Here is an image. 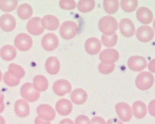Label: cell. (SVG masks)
I'll use <instances>...</instances> for the list:
<instances>
[{
	"label": "cell",
	"instance_id": "6da1fadb",
	"mask_svg": "<svg viewBox=\"0 0 155 124\" xmlns=\"http://www.w3.org/2000/svg\"><path fill=\"white\" fill-rule=\"evenodd\" d=\"M99 28L104 35L110 36L117 29L118 24L117 20L110 16L103 17L99 21Z\"/></svg>",
	"mask_w": 155,
	"mask_h": 124
},
{
	"label": "cell",
	"instance_id": "7a4b0ae2",
	"mask_svg": "<svg viewBox=\"0 0 155 124\" xmlns=\"http://www.w3.org/2000/svg\"><path fill=\"white\" fill-rule=\"evenodd\" d=\"M154 77L150 72L144 71L139 74L136 79V85L140 90L149 89L153 86Z\"/></svg>",
	"mask_w": 155,
	"mask_h": 124
},
{
	"label": "cell",
	"instance_id": "3957f363",
	"mask_svg": "<svg viewBox=\"0 0 155 124\" xmlns=\"http://www.w3.org/2000/svg\"><path fill=\"white\" fill-rule=\"evenodd\" d=\"M78 26L74 21H67L62 23L60 28V35L63 38L70 40L73 38L78 31Z\"/></svg>",
	"mask_w": 155,
	"mask_h": 124
},
{
	"label": "cell",
	"instance_id": "277c9868",
	"mask_svg": "<svg viewBox=\"0 0 155 124\" xmlns=\"http://www.w3.org/2000/svg\"><path fill=\"white\" fill-rule=\"evenodd\" d=\"M21 93L22 97L29 102H34L38 100L40 95L31 83H25L22 86Z\"/></svg>",
	"mask_w": 155,
	"mask_h": 124
},
{
	"label": "cell",
	"instance_id": "5b68a950",
	"mask_svg": "<svg viewBox=\"0 0 155 124\" xmlns=\"http://www.w3.org/2000/svg\"><path fill=\"white\" fill-rule=\"evenodd\" d=\"M15 45L19 50L27 51L32 47V38L28 34L21 33L16 37L15 40Z\"/></svg>",
	"mask_w": 155,
	"mask_h": 124
},
{
	"label": "cell",
	"instance_id": "8992f818",
	"mask_svg": "<svg viewBox=\"0 0 155 124\" xmlns=\"http://www.w3.org/2000/svg\"><path fill=\"white\" fill-rule=\"evenodd\" d=\"M147 63L145 58L140 56L130 57L128 60V66L131 70L140 71L146 68Z\"/></svg>",
	"mask_w": 155,
	"mask_h": 124
},
{
	"label": "cell",
	"instance_id": "52a82bcc",
	"mask_svg": "<svg viewBox=\"0 0 155 124\" xmlns=\"http://www.w3.org/2000/svg\"><path fill=\"white\" fill-rule=\"evenodd\" d=\"M116 109L120 119L127 122L131 119L132 112L129 105L124 102H120L116 105Z\"/></svg>",
	"mask_w": 155,
	"mask_h": 124
},
{
	"label": "cell",
	"instance_id": "ba28073f",
	"mask_svg": "<svg viewBox=\"0 0 155 124\" xmlns=\"http://www.w3.org/2000/svg\"><path fill=\"white\" fill-rule=\"evenodd\" d=\"M41 44L44 49L52 51L56 49L58 46V38L53 33H48L42 38Z\"/></svg>",
	"mask_w": 155,
	"mask_h": 124
},
{
	"label": "cell",
	"instance_id": "9c48e42d",
	"mask_svg": "<svg viewBox=\"0 0 155 124\" xmlns=\"http://www.w3.org/2000/svg\"><path fill=\"white\" fill-rule=\"evenodd\" d=\"M37 111L39 116L46 121L53 120L56 116V112L54 109L47 104L40 105L37 108Z\"/></svg>",
	"mask_w": 155,
	"mask_h": 124
},
{
	"label": "cell",
	"instance_id": "30bf717a",
	"mask_svg": "<svg viewBox=\"0 0 155 124\" xmlns=\"http://www.w3.org/2000/svg\"><path fill=\"white\" fill-rule=\"evenodd\" d=\"M136 36L141 42H149L154 38V31L150 26H141L137 30Z\"/></svg>",
	"mask_w": 155,
	"mask_h": 124
},
{
	"label": "cell",
	"instance_id": "8fae6325",
	"mask_svg": "<svg viewBox=\"0 0 155 124\" xmlns=\"http://www.w3.org/2000/svg\"><path fill=\"white\" fill-rule=\"evenodd\" d=\"M72 89L71 83L66 80L61 79L56 81L53 86L54 93L59 96H63L70 93Z\"/></svg>",
	"mask_w": 155,
	"mask_h": 124
},
{
	"label": "cell",
	"instance_id": "7c38bea8",
	"mask_svg": "<svg viewBox=\"0 0 155 124\" xmlns=\"http://www.w3.org/2000/svg\"><path fill=\"white\" fill-rule=\"evenodd\" d=\"M27 29L30 34L33 35H39L42 34L44 28L41 23V19L38 17L32 18L27 24Z\"/></svg>",
	"mask_w": 155,
	"mask_h": 124
},
{
	"label": "cell",
	"instance_id": "4fadbf2b",
	"mask_svg": "<svg viewBox=\"0 0 155 124\" xmlns=\"http://www.w3.org/2000/svg\"><path fill=\"white\" fill-rule=\"evenodd\" d=\"M15 18L10 14H5L0 18V27L4 31L9 32L16 28Z\"/></svg>",
	"mask_w": 155,
	"mask_h": 124
},
{
	"label": "cell",
	"instance_id": "5bb4252c",
	"mask_svg": "<svg viewBox=\"0 0 155 124\" xmlns=\"http://www.w3.org/2000/svg\"><path fill=\"white\" fill-rule=\"evenodd\" d=\"M120 30L123 36L130 38L133 36L135 32V28L133 22L128 18H124L120 22Z\"/></svg>",
	"mask_w": 155,
	"mask_h": 124
},
{
	"label": "cell",
	"instance_id": "9a60e30c",
	"mask_svg": "<svg viewBox=\"0 0 155 124\" xmlns=\"http://www.w3.org/2000/svg\"><path fill=\"white\" fill-rule=\"evenodd\" d=\"M85 47L86 51L88 54L96 55L98 53L101 49V42L97 38H91L86 41Z\"/></svg>",
	"mask_w": 155,
	"mask_h": 124
},
{
	"label": "cell",
	"instance_id": "2e32d148",
	"mask_svg": "<svg viewBox=\"0 0 155 124\" xmlns=\"http://www.w3.org/2000/svg\"><path fill=\"white\" fill-rule=\"evenodd\" d=\"M100 59L105 62L113 63L117 61L119 58V54L117 51L114 49L104 50L101 52Z\"/></svg>",
	"mask_w": 155,
	"mask_h": 124
},
{
	"label": "cell",
	"instance_id": "e0dca14e",
	"mask_svg": "<svg viewBox=\"0 0 155 124\" xmlns=\"http://www.w3.org/2000/svg\"><path fill=\"white\" fill-rule=\"evenodd\" d=\"M137 19L142 24H149L152 22L153 15L151 11L146 7H141L137 11Z\"/></svg>",
	"mask_w": 155,
	"mask_h": 124
},
{
	"label": "cell",
	"instance_id": "ac0fdd59",
	"mask_svg": "<svg viewBox=\"0 0 155 124\" xmlns=\"http://www.w3.org/2000/svg\"><path fill=\"white\" fill-rule=\"evenodd\" d=\"M71 102L66 99H61L56 104V108L58 113L62 116H66L70 114L72 110Z\"/></svg>",
	"mask_w": 155,
	"mask_h": 124
},
{
	"label": "cell",
	"instance_id": "d6986e66",
	"mask_svg": "<svg viewBox=\"0 0 155 124\" xmlns=\"http://www.w3.org/2000/svg\"><path fill=\"white\" fill-rule=\"evenodd\" d=\"M16 114L21 117H26L30 113V107L28 102L23 100H17L14 106Z\"/></svg>",
	"mask_w": 155,
	"mask_h": 124
},
{
	"label": "cell",
	"instance_id": "ffe728a7",
	"mask_svg": "<svg viewBox=\"0 0 155 124\" xmlns=\"http://www.w3.org/2000/svg\"><path fill=\"white\" fill-rule=\"evenodd\" d=\"M43 28L50 31L57 30L59 27V21L58 18L53 15H47L41 20Z\"/></svg>",
	"mask_w": 155,
	"mask_h": 124
},
{
	"label": "cell",
	"instance_id": "44dd1931",
	"mask_svg": "<svg viewBox=\"0 0 155 124\" xmlns=\"http://www.w3.org/2000/svg\"><path fill=\"white\" fill-rule=\"evenodd\" d=\"M71 97L73 103L77 105H81L87 101L88 95L84 90L78 88L72 91Z\"/></svg>",
	"mask_w": 155,
	"mask_h": 124
},
{
	"label": "cell",
	"instance_id": "7402d4cb",
	"mask_svg": "<svg viewBox=\"0 0 155 124\" xmlns=\"http://www.w3.org/2000/svg\"><path fill=\"white\" fill-rule=\"evenodd\" d=\"M0 56L4 60L11 61L16 57L17 51L13 46L6 45L0 51Z\"/></svg>",
	"mask_w": 155,
	"mask_h": 124
},
{
	"label": "cell",
	"instance_id": "603a6c76",
	"mask_svg": "<svg viewBox=\"0 0 155 124\" xmlns=\"http://www.w3.org/2000/svg\"><path fill=\"white\" fill-rule=\"evenodd\" d=\"M60 63L56 57H50L47 60L46 63V70L51 75L58 74L60 70Z\"/></svg>",
	"mask_w": 155,
	"mask_h": 124
},
{
	"label": "cell",
	"instance_id": "cb8c5ba5",
	"mask_svg": "<svg viewBox=\"0 0 155 124\" xmlns=\"http://www.w3.org/2000/svg\"><path fill=\"white\" fill-rule=\"evenodd\" d=\"M133 114L138 119H142L146 116L147 114V106L141 101H137L132 106Z\"/></svg>",
	"mask_w": 155,
	"mask_h": 124
},
{
	"label": "cell",
	"instance_id": "d4e9b609",
	"mask_svg": "<svg viewBox=\"0 0 155 124\" xmlns=\"http://www.w3.org/2000/svg\"><path fill=\"white\" fill-rule=\"evenodd\" d=\"M33 86L37 91H45L48 87V81L44 76L38 75L33 80Z\"/></svg>",
	"mask_w": 155,
	"mask_h": 124
},
{
	"label": "cell",
	"instance_id": "484cf974",
	"mask_svg": "<svg viewBox=\"0 0 155 124\" xmlns=\"http://www.w3.org/2000/svg\"><path fill=\"white\" fill-rule=\"evenodd\" d=\"M33 13L32 8L29 4H23L20 5L18 9L19 17L23 20H28L31 17Z\"/></svg>",
	"mask_w": 155,
	"mask_h": 124
},
{
	"label": "cell",
	"instance_id": "4316f807",
	"mask_svg": "<svg viewBox=\"0 0 155 124\" xmlns=\"http://www.w3.org/2000/svg\"><path fill=\"white\" fill-rule=\"evenodd\" d=\"M96 3L93 0H82L78 3V8L80 11L87 13L92 11L95 8Z\"/></svg>",
	"mask_w": 155,
	"mask_h": 124
},
{
	"label": "cell",
	"instance_id": "83f0119b",
	"mask_svg": "<svg viewBox=\"0 0 155 124\" xmlns=\"http://www.w3.org/2000/svg\"><path fill=\"white\" fill-rule=\"evenodd\" d=\"M105 11L110 14L116 13L118 10L119 2L117 0H105L103 3Z\"/></svg>",
	"mask_w": 155,
	"mask_h": 124
},
{
	"label": "cell",
	"instance_id": "f1b7e54d",
	"mask_svg": "<svg viewBox=\"0 0 155 124\" xmlns=\"http://www.w3.org/2000/svg\"><path fill=\"white\" fill-rule=\"evenodd\" d=\"M8 70V72L11 75L18 79L20 80L25 76V71L23 68L17 64L14 63L10 64Z\"/></svg>",
	"mask_w": 155,
	"mask_h": 124
},
{
	"label": "cell",
	"instance_id": "f546056e",
	"mask_svg": "<svg viewBox=\"0 0 155 124\" xmlns=\"http://www.w3.org/2000/svg\"><path fill=\"white\" fill-rule=\"evenodd\" d=\"M17 1H0V9L5 12H11L16 9Z\"/></svg>",
	"mask_w": 155,
	"mask_h": 124
},
{
	"label": "cell",
	"instance_id": "4dcf8cb0",
	"mask_svg": "<svg viewBox=\"0 0 155 124\" xmlns=\"http://www.w3.org/2000/svg\"><path fill=\"white\" fill-rule=\"evenodd\" d=\"M122 9L127 12H131L137 9L138 6V1L137 0H122L120 2Z\"/></svg>",
	"mask_w": 155,
	"mask_h": 124
},
{
	"label": "cell",
	"instance_id": "1f68e13d",
	"mask_svg": "<svg viewBox=\"0 0 155 124\" xmlns=\"http://www.w3.org/2000/svg\"><path fill=\"white\" fill-rule=\"evenodd\" d=\"M118 37L116 33L110 36L103 35L101 38L102 43L104 46L107 47H114L117 42Z\"/></svg>",
	"mask_w": 155,
	"mask_h": 124
},
{
	"label": "cell",
	"instance_id": "d6a6232c",
	"mask_svg": "<svg viewBox=\"0 0 155 124\" xmlns=\"http://www.w3.org/2000/svg\"><path fill=\"white\" fill-rule=\"evenodd\" d=\"M115 68L114 63L102 62L99 65L98 69L102 74H109L114 70Z\"/></svg>",
	"mask_w": 155,
	"mask_h": 124
},
{
	"label": "cell",
	"instance_id": "836d02e7",
	"mask_svg": "<svg viewBox=\"0 0 155 124\" xmlns=\"http://www.w3.org/2000/svg\"><path fill=\"white\" fill-rule=\"evenodd\" d=\"M4 81L8 86H18L20 82V80L14 77L10 74L8 71L4 74Z\"/></svg>",
	"mask_w": 155,
	"mask_h": 124
},
{
	"label": "cell",
	"instance_id": "e575fe53",
	"mask_svg": "<svg viewBox=\"0 0 155 124\" xmlns=\"http://www.w3.org/2000/svg\"><path fill=\"white\" fill-rule=\"evenodd\" d=\"M60 7L65 10H72L76 7V3L74 1L61 0L59 2Z\"/></svg>",
	"mask_w": 155,
	"mask_h": 124
},
{
	"label": "cell",
	"instance_id": "d590c367",
	"mask_svg": "<svg viewBox=\"0 0 155 124\" xmlns=\"http://www.w3.org/2000/svg\"><path fill=\"white\" fill-rule=\"evenodd\" d=\"M75 124H91V122L87 116L80 115L76 118Z\"/></svg>",
	"mask_w": 155,
	"mask_h": 124
},
{
	"label": "cell",
	"instance_id": "8d00e7d4",
	"mask_svg": "<svg viewBox=\"0 0 155 124\" xmlns=\"http://www.w3.org/2000/svg\"><path fill=\"white\" fill-rule=\"evenodd\" d=\"M92 124H106L104 119L99 116H96L93 117L91 120Z\"/></svg>",
	"mask_w": 155,
	"mask_h": 124
},
{
	"label": "cell",
	"instance_id": "74e56055",
	"mask_svg": "<svg viewBox=\"0 0 155 124\" xmlns=\"http://www.w3.org/2000/svg\"><path fill=\"white\" fill-rule=\"evenodd\" d=\"M35 124H51L50 121H46L44 119H42L39 116L36 117L35 120Z\"/></svg>",
	"mask_w": 155,
	"mask_h": 124
},
{
	"label": "cell",
	"instance_id": "f35d334b",
	"mask_svg": "<svg viewBox=\"0 0 155 124\" xmlns=\"http://www.w3.org/2000/svg\"><path fill=\"white\" fill-rule=\"evenodd\" d=\"M107 124H123L121 121L117 119H110L107 121Z\"/></svg>",
	"mask_w": 155,
	"mask_h": 124
},
{
	"label": "cell",
	"instance_id": "ab89813d",
	"mask_svg": "<svg viewBox=\"0 0 155 124\" xmlns=\"http://www.w3.org/2000/svg\"><path fill=\"white\" fill-rule=\"evenodd\" d=\"M154 101H155L154 100L151 101L149 106V110L150 113L153 116H154Z\"/></svg>",
	"mask_w": 155,
	"mask_h": 124
},
{
	"label": "cell",
	"instance_id": "60d3db41",
	"mask_svg": "<svg viewBox=\"0 0 155 124\" xmlns=\"http://www.w3.org/2000/svg\"><path fill=\"white\" fill-rule=\"evenodd\" d=\"M59 124H74V122L70 119L66 118L62 119Z\"/></svg>",
	"mask_w": 155,
	"mask_h": 124
},
{
	"label": "cell",
	"instance_id": "b9f144b4",
	"mask_svg": "<svg viewBox=\"0 0 155 124\" xmlns=\"http://www.w3.org/2000/svg\"><path fill=\"white\" fill-rule=\"evenodd\" d=\"M149 69L151 72H155V69H154V59H153L149 65Z\"/></svg>",
	"mask_w": 155,
	"mask_h": 124
},
{
	"label": "cell",
	"instance_id": "7bdbcfd3",
	"mask_svg": "<svg viewBox=\"0 0 155 124\" xmlns=\"http://www.w3.org/2000/svg\"><path fill=\"white\" fill-rule=\"evenodd\" d=\"M4 96L3 94H2L1 91H0V105L4 103Z\"/></svg>",
	"mask_w": 155,
	"mask_h": 124
},
{
	"label": "cell",
	"instance_id": "ee69618b",
	"mask_svg": "<svg viewBox=\"0 0 155 124\" xmlns=\"http://www.w3.org/2000/svg\"><path fill=\"white\" fill-rule=\"evenodd\" d=\"M6 122H5V119L2 116H0V124H5Z\"/></svg>",
	"mask_w": 155,
	"mask_h": 124
},
{
	"label": "cell",
	"instance_id": "f6af8a7d",
	"mask_svg": "<svg viewBox=\"0 0 155 124\" xmlns=\"http://www.w3.org/2000/svg\"><path fill=\"white\" fill-rule=\"evenodd\" d=\"M4 109H5V105H4V103L0 105V113H2V112H3V111H4Z\"/></svg>",
	"mask_w": 155,
	"mask_h": 124
},
{
	"label": "cell",
	"instance_id": "bcb514c9",
	"mask_svg": "<svg viewBox=\"0 0 155 124\" xmlns=\"http://www.w3.org/2000/svg\"><path fill=\"white\" fill-rule=\"evenodd\" d=\"M2 71L0 70V81H1V80H2Z\"/></svg>",
	"mask_w": 155,
	"mask_h": 124
}]
</instances>
